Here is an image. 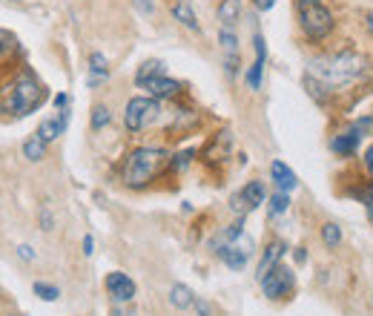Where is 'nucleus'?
Returning <instances> with one entry per match:
<instances>
[{
  "instance_id": "9b49d317",
  "label": "nucleus",
  "mask_w": 373,
  "mask_h": 316,
  "mask_svg": "<svg viewBox=\"0 0 373 316\" xmlns=\"http://www.w3.org/2000/svg\"><path fill=\"white\" fill-rule=\"evenodd\" d=\"M144 89H147L155 101H161V98H175L178 92H181V84L178 81H172V78H167V75H158V78H150V81H144L141 84Z\"/></svg>"
},
{
  "instance_id": "ea45409f",
  "label": "nucleus",
  "mask_w": 373,
  "mask_h": 316,
  "mask_svg": "<svg viewBox=\"0 0 373 316\" xmlns=\"http://www.w3.org/2000/svg\"><path fill=\"white\" fill-rule=\"evenodd\" d=\"M368 26H370V32H373V14H368Z\"/></svg>"
},
{
  "instance_id": "2f4dec72",
  "label": "nucleus",
  "mask_w": 373,
  "mask_h": 316,
  "mask_svg": "<svg viewBox=\"0 0 373 316\" xmlns=\"http://www.w3.org/2000/svg\"><path fill=\"white\" fill-rule=\"evenodd\" d=\"M18 256H21V259H26V262H29V259H35V250H32V247H29V245H21V247H18Z\"/></svg>"
},
{
  "instance_id": "72a5a7b5",
  "label": "nucleus",
  "mask_w": 373,
  "mask_h": 316,
  "mask_svg": "<svg viewBox=\"0 0 373 316\" xmlns=\"http://www.w3.org/2000/svg\"><path fill=\"white\" fill-rule=\"evenodd\" d=\"M253 3H256V9L267 12V9H273V6H275V0H253Z\"/></svg>"
},
{
  "instance_id": "c756f323",
  "label": "nucleus",
  "mask_w": 373,
  "mask_h": 316,
  "mask_svg": "<svg viewBox=\"0 0 373 316\" xmlns=\"http://www.w3.org/2000/svg\"><path fill=\"white\" fill-rule=\"evenodd\" d=\"M133 3H135V9H138L141 14H152V9H155L152 0H133Z\"/></svg>"
},
{
  "instance_id": "423d86ee",
  "label": "nucleus",
  "mask_w": 373,
  "mask_h": 316,
  "mask_svg": "<svg viewBox=\"0 0 373 316\" xmlns=\"http://www.w3.org/2000/svg\"><path fill=\"white\" fill-rule=\"evenodd\" d=\"M258 282H262V291H264L267 299H284L290 291H293V273L282 264H275L273 271L264 279H258Z\"/></svg>"
},
{
  "instance_id": "4be33fe9",
  "label": "nucleus",
  "mask_w": 373,
  "mask_h": 316,
  "mask_svg": "<svg viewBox=\"0 0 373 316\" xmlns=\"http://www.w3.org/2000/svg\"><path fill=\"white\" fill-rule=\"evenodd\" d=\"M158 75H164V63H161V60H147V63H141V69H138V75H135V84L141 87L144 81L158 78Z\"/></svg>"
},
{
  "instance_id": "f03ea898",
  "label": "nucleus",
  "mask_w": 373,
  "mask_h": 316,
  "mask_svg": "<svg viewBox=\"0 0 373 316\" xmlns=\"http://www.w3.org/2000/svg\"><path fill=\"white\" fill-rule=\"evenodd\" d=\"M167 153L158 147H138L124 161V184L126 187H147L161 170L167 167Z\"/></svg>"
},
{
  "instance_id": "393cba45",
  "label": "nucleus",
  "mask_w": 373,
  "mask_h": 316,
  "mask_svg": "<svg viewBox=\"0 0 373 316\" xmlns=\"http://www.w3.org/2000/svg\"><path fill=\"white\" fill-rule=\"evenodd\" d=\"M287 207H290V193H282V190H279V193L270 199V213L279 216V213H284Z\"/></svg>"
},
{
  "instance_id": "f3484780",
  "label": "nucleus",
  "mask_w": 373,
  "mask_h": 316,
  "mask_svg": "<svg viewBox=\"0 0 373 316\" xmlns=\"http://www.w3.org/2000/svg\"><path fill=\"white\" fill-rule=\"evenodd\" d=\"M109 78V67H106V58L101 52H92L89 58V87H98Z\"/></svg>"
},
{
  "instance_id": "bb28decb",
  "label": "nucleus",
  "mask_w": 373,
  "mask_h": 316,
  "mask_svg": "<svg viewBox=\"0 0 373 316\" xmlns=\"http://www.w3.org/2000/svg\"><path fill=\"white\" fill-rule=\"evenodd\" d=\"M262 72H264V60H256L253 67H250V72H247V84H250L253 89L262 87Z\"/></svg>"
},
{
  "instance_id": "6ab92c4d",
  "label": "nucleus",
  "mask_w": 373,
  "mask_h": 316,
  "mask_svg": "<svg viewBox=\"0 0 373 316\" xmlns=\"http://www.w3.org/2000/svg\"><path fill=\"white\" fill-rule=\"evenodd\" d=\"M227 150H230V133L224 130V133H218V135L213 138V144L207 147L204 155H207V161H218L221 155H227Z\"/></svg>"
},
{
  "instance_id": "4468645a",
  "label": "nucleus",
  "mask_w": 373,
  "mask_h": 316,
  "mask_svg": "<svg viewBox=\"0 0 373 316\" xmlns=\"http://www.w3.org/2000/svg\"><path fill=\"white\" fill-rule=\"evenodd\" d=\"M172 18L181 23V26L192 29V32L201 29V26H199V14H196V9H192L190 0H175V3H172Z\"/></svg>"
},
{
  "instance_id": "e433bc0d",
  "label": "nucleus",
  "mask_w": 373,
  "mask_h": 316,
  "mask_svg": "<svg viewBox=\"0 0 373 316\" xmlns=\"http://www.w3.org/2000/svg\"><path fill=\"white\" fill-rule=\"evenodd\" d=\"M92 236H87V239H84V253H87V256H92Z\"/></svg>"
},
{
  "instance_id": "f8f14e48",
  "label": "nucleus",
  "mask_w": 373,
  "mask_h": 316,
  "mask_svg": "<svg viewBox=\"0 0 373 316\" xmlns=\"http://www.w3.org/2000/svg\"><path fill=\"white\" fill-rule=\"evenodd\" d=\"M67 124H69V109H60V115L58 118H46L41 126H38V135L49 144V141H55V138H60L63 135V130H67Z\"/></svg>"
},
{
  "instance_id": "9d476101",
  "label": "nucleus",
  "mask_w": 373,
  "mask_h": 316,
  "mask_svg": "<svg viewBox=\"0 0 373 316\" xmlns=\"http://www.w3.org/2000/svg\"><path fill=\"white\" fill-rule=\"evenodd\" d=\"M218 41H221V49H224L227 75H236V72H238V38H236V32L227 29V26H221Z\"/></svg>"
},
{
  "instance_id": "f257e3e1",
  "label": "nucleus",
  "mask_w": 373,
  "mask_h": 316,
  "mask_svg": "<svg viewBox=\"0 0 373 316\" xmlns=\"http://www.w3.org/2000/svg\"><path fill=\"white\" fill-rule=\"evenodd\" d=\"M365 58L359 52H336V55H324L310 60V95L321 101V89H342L348 84H356L365 75Z\"/></svg>"
},
{
  "instance_id": "cd10ccee",
  "label": "nucleus",
  "mask_w": 373,
  "mask_h": 316,
  "mask_svg": "<svg viewBox=\"0 0 373 316\" xmlns=\"http://www.w3.org/2000/svg\"><path fill=\"white\" fill-rule=\"evenodd\" d=\"M14 52V38L9 35L6 29H0V58H6Z\"/></svg>"
},
{
  "instance_id": "f704fd0d",
  "label": "nucleus",
  "mask_w": 373,
  "mask_h": 316,
  "mask_svg": "<svg viewBox=\"0 0 373 316\" xmlns=\"http://www.w3.org/2000/svg\"><path fill=\"white\" fill-rule=\"evenodd\" d=\"M67 101H69V98H67L63 92H60V95H55V106H58V109H67Z\"/></svg>"
},
{
  "instance_id": "58836bf2",
  "label": "nucleus",
  "mask_w": 373,
  "mask_h": 316,
  "mask_svg": "<svg viewBox=\"0 0 373 316\" xmlns=\"http://www.w3.org/2000/svg\"><path fill=\"white\" fill-rule=\"evenodd\" d=\"M368 216H370V221H373V201L368 204Z\"/></svg>"
},
{
  "instance_id": "ddd939ff",
  "label": "nucleus",
  "mask_w": 373,
  "mask_h": 316,
  "mask_svg": "<svg viewBox=\"0 0 373 316\" xmlns=\"http://www.w3.org/2000/svg\"><path fill=\"white\" fill-rule=\"evenodd\" d=\"M270 176H273L275 187H279L282 193H293L296 184H299V181H296V172L290 170L284 161H273V164H270Z\"/></svg>"
},
{
  "instance_id": "5701e85b",
  "label": "nucleus",
  "mask_w": 373,
  "mask_h": 316,
  "mask_svg": "<svg viewBox=\"0 0 373 316\" xmlns=\"http://www.w3.org/2000/svg\"><path fill=\"white\" fill-rule=\"evenodd\" d=\"M321 239H324V245H328L330 250L339 247V242H342V227H339L336 221H328V225L321 227Z\"/></svg>"
},
{
  "instance_id": "412c9836",
  "label": "nucleus",
  "mask_w": 373,
  "mask_h": 316,
  "mask_svg": "<svg viewBox=\"0 0 373 316\" xmlns=\"http://www.w3.org/2000/svg\"><path fill=\"white\" fill-rule=\"evenodd\" d=\"M23 155L29 158V161H41V158L46 155V141L35 133V135H32V138L26 141V144H23Z\"/></svg>"
},
{
  "instance_id": "b1692460",
  "label": "nucleus",
  "mask_w": 373,
  "mask_h": 316,
  "mask_svg": "<svg viewBox=\"0 0 373 316\" xmlns=\"http://www.w3.org/2000/svg\"><path fill=\"white\" fill-rule=\"evenodd\" d=\"M35 293L43 299V302H55V299L60 296V291L55 288V284H46V282H35Z\"/></svg>"
},
{
  "instance_id": "aec40b11",
  "label": "nucleus",
  "mask_w": 373,
  "mask_h": 316,
  "mask_svg": "<svg viewBox=\"0 0 373 316\" xmlns=\"http://www.w3.org/2000/svg\"><path fill=\"white\" fill-rule=\"evenodd\" d=\"M170 302L175 308H192V302H196V296H192V291L187 288V284H172V291H170Z\"/></svg>"
},
{
  "instance_id": "2eb2a0df",
  "label": "nucleus",
  "mask_w": 373,
  "mask_h": 316,
  "mask_svg": "<svg viewBox=\"0 0 373 316\" xmlns=\"http://www.w3.org/2000/svg\"><path fill=\"white\" fill-rule=\"evenodd\" d=\"M282 256H284V245L282 242H270L267 250H264V256H262V262H258V279H264L273 267L279 264Z\"/></svg>"
},
{
  "instance_id": "0eeeda50",
  "label": "nucleus",
  "mask_w": 373,
  "mask_h": 316,
  "mask_svg": "<svg viewBox=\"0 0 373 316\" xmlns=\"http://www.w3.org/2000/svg\"><path fill=\"white\" fill-rule=\"evenodd\" d=\"M216 253L224 259V264H227V267H233V271H241V267L247 264L250 253H253V239H250V236L241 233L238 239H233L230 245H224V247H221V250H216Z\"/></svg>"
},
{
  "instance_id": "a211bd4d",
  "label": "nucleus",
  "mask_w": 373,
  "mask_h": 316,
  "mask_svg": "<svg viewBox=\"0 0 373 316\" xmlns=\"http://www.w3.org/2000/svg\"><path fill=\"white\" fill-rule=\"evenodd\" d=\"M241 18V0H221V6H218V21L221 26L227 29H233Z\"/></svg>"
},
{
  "instance_id": "a878e982",
  "label": "nucleus",
  "mask_w": 373,
  "mask_h": 316,
  "mask_svg": "<svg viewBox=\"0 0 373 316\" xmlns=\"http://www.w3.org/2000/svg\"><path fill=\"white\" fill-rule=\"evenodd\" d=\"M109 121H112V115H109L106 106H95L92 109V130H101V126H106Z\"/></svg>"
},
{
  "instance_id": "4c0bfd02",
  "label": "nucleus",
  "mask_w": 373,
  "mask_h": 316,
  "mask_svg": "<svg viewBox=\"0 0 373 316\" xmlns=\"http://www.w3.org/2000/svg\"><path fill=\"white\" fill-rule=\"evenodd\" d=\"M115 316H135L133 311H115Z\"/></svg>"
},
{
  "instance_id": "c9c22d12",
  "label": "nucleus",
  "mask_w": 373,
  "mask_h": 316,
  "mask_svg": "<svg viewBox=\"0 0 373 316\" xmlns=\"http://www.w3.org/2000/svg\"><path fill=\"white\" fill-rule=\"evenodd\" d=\"M41 221H43V230H52V218H49V213H46V210H43Z\"/></svg>"
},
{
  "instance_id": "20e7f679",
  "label": "nucleus",
  "mask_w": 373,
  "mask_h": 316,
  "mask_svg": "<svg viewBox=\"0 0 373 316\" xmlns=\"http://www.w3.org/2000/svg\"><path fill=\"white\" fill-rule=\"evenodd\" d=\"M43 101V87L35 75L23 72L18 81L9 87V109L14 115H29L32 109H38Z\"/></svg>"
},
{
  "instance_id": "7c9ffc66",
  "label": "nucleus",
  "mask_w": 373,
  "mask_h": 316,
  "mask_svg": "<svg viewBox=\"0 0 373 316\" xmlns=\"http://www.w3.org/2000/svg\"><path fill=\"white\" fill-rule=\"evenodd\" d=\"M192 308L199 311V316H210V305L204 302V299H199V296H196V302H192Z\"/></svg>"
},
{
  "instance_id": "473e14b6",
  "label": "nucleus",
  "mask_w": 373,
  "mask_h": 316,
  "mask_svg": "<svg viewBox=\"0 0 373 316\" xmlns=\"http://www.w3.org/2000/svg\"><path fill=\"white\" fill-rule=\"evenodd\" d=\"M365 167L370 170V176H373V144L365 150Z\"/></svg>"
},
{
  "instance_id": "6e6552de",
  "label": "nucleus",
  "mask_w": 373,
  "mask_h": 316,
  "mask_svg": "<svg viewBox=\"0 0 373 316\" xmlns=\"http://www.w3.org/2000/svg\"><path fill=\"white\" fill-rule=\"evenodd\" d=\"M264 196H267V190H264V184H262V181H247L245 187H241V193H238V196H233V210L247 213V210L258 207V204L264 201Z\"/></svg>"
},
{
  "instance_id": "dca6fc26",
  "label": "nucleus",
  "mask_w": 373,
  "mask_h": 316,
  "mask_svg": "<svg viewBox=\"0 0 373 316\" xmlns=\"http://www.w3.org/2000/svg\"><path fill=\"white\" fill-rule=\"evenodd\" d=\"M359 133L356 130H350V133H342V135H336L333 141H330V147H333V153L336 155H353L356 150H359Z\"/></svg>"
},
{
  "instance_id": "39448f33",
  "label": "nucleus",
  "mask_w": 373,
  "mask_h": 316,
  "mask_svg": "<svg viewBox=\"0 0 373 316\" xmlns=\"http://www.w3.org/2000/svg\"><path fill=\"white\" fill-rule=\"evenodd\" d=\"M158 118V101L155 98H133L124 109V124L126 130L141 133L144 126H150Z\"/></svg>"
},
{
  "instance_id": "c85d7f7f",
  "label": "nucleus",
  "mask_w": 373,
  "mask_h": 316,
  "mask_svg": "<svg viewBox=\"0 0 373 316\" xmlns=\"http://www.w3.org/2000/svg\"><path fill=\"white\" fill-rule=\"evenodd\" d=\"M196 155L192 150H187V153H181V155H175V161H172V170H184L187 164H190V158Z\"/></svg>"
},
{
  "instance_id": "7ed1b4c3",
  "label": "nucleus",
  "mask_w": 373,
  "mask_h": 316,
  "mask_svg": "<svg viewBox=\"0 0 373 316\" xmlns=\"http://www.w3.org/2000/svg\"><path fill=\"white\" fill-rule=\"evenodd\" d=\"M296 9H299L302 32L310 41H324L333 32V26H336L333 12L324 6L321 0H296Z\"/></svg>"
},
{
  "instance_id": "1a4fd4ad",
  "label": "nucleus",
  "mask_w": 373,
  "mask_h": 316,
  "mask_svg": "<svg viewBox=\"0 0 373 316\" xmlns=\"http://www.w3.org/2000/svg\"><path fill=\"white\" fill-rule=\"evenodd\" d=\"M106 291H109V296L115 299L118 305H126V302H133V296H135V282L129 279L126 273H109L106 276Z\"/></svg>"
}]
</instances>
